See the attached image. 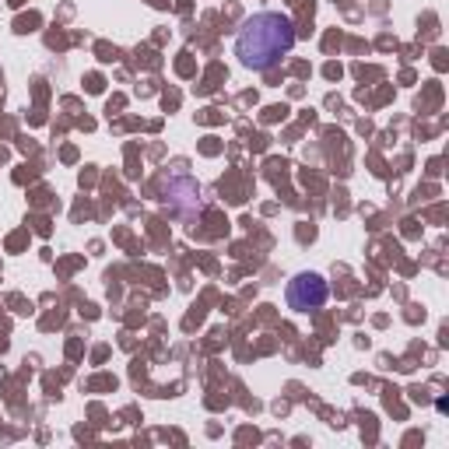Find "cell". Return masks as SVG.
I'll use <instances>...</instances> for the list:
<instances>
[{"label":"cell","mask_w":449,"mask_h":449,"mask_svg":"<svg viewBox=\"0 0 449 449\" xmlns=\"http://www.w3.org/2000/svg\"><path fill=\"white\" fill-rule=\"evenodd\" d=\"M295 49V25L281 11H257L235 35V57L250 71H274Z\"/></svg>","instance_id":"1"},{"label":"cell","mask_w":449,"mask_h":449,"mask_svg":"<svg viewBox=\"0 0 449 449\" xmlns=\"http://www.w3.org/2000/svg\"><path fill=\"white\" fill-rule=\"evenodd\" d=\"M327 295H330L327 281H323L320 274H313V270L295 274V277L288 281V291H284L288 309H295V313H313V309H320V305L327 302Z\"/></svg>","instance_id":"3"},{"label":"cell","mask_w":449,"mask_h":449,"mask_svg":"<svg viewBox=\"0 0 449 449\" xmlns=\"http://www.w3.org/2000/svg\"><path fill=\"white\" fill-rule=\"evenodd\" d=\"M162 193H165V204L180 214V218H197L204 200H200V182L186 173H169L162 176Z\"/></svg>","instance_id":"2"}]
</instances>
